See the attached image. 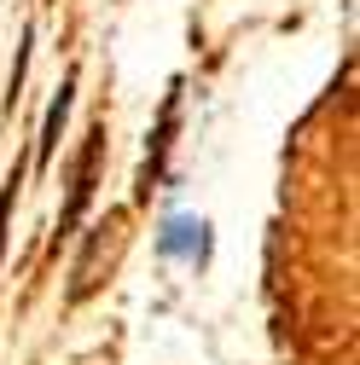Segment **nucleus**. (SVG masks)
Segmentation results:
<instances>
[{"mask_svg":"<svg viewBox=\"0 0 360 365\" xmlns=\"http://www.w3.org/2000/svg\"><path fill=\"white\" fill-rule=\"evenodd\" d=\"M99 157H105V122H94V133L81 140V157L70 168V197H64V220H59V238L76 232V220L87 215V203H94V186H99Z\"/></svg>","mask_w":360,"mask_h":365,"instance_id":"f257e3e1","label":"nucleus"},{"mask_svg":"<svg viewBox=\"0 0 360 365\" xmlns=\"http://www.w3.org/2000/svg\"><path fill=\"white\" fill-rule=\"evenodd\" d=\"M174 128H180V81L169 87V99H163V122H157V133H151V151H146V168H140V186H134V203H151L157 180H163V157H169V145H174Z\"/></svg>","mask_w":360,"mask_h":365,"instance_id":"f03ea898","label":"nucleus"},{"mask_svg":"<svg viewBox=\"0 0 360 365\" xmlns=\"http://www.w3.org/2000/svg\"><path fill=\"white\" fill-rule=\"evenodd\" d=\"M70 105H76V70L64 76L59 99H53V110H47V128H41V145H35V163H41V168L53 163V145H59V133H64V122H70Z\"/></svg>","mask_w":360,"mask_h":365,"instance_id":"7ed1b4c3","label":"nucleus"},{"mask_svg":"<svg viewBox=\"0 0 360 365\" xmlns=\"http://www.w3.org/2000/svg\"><path fill=\"white\" fill-rule=\"evenodd\" d=\"M204 232H209L204 220H169V232H163V250H192V255L204 261Z\"/></svg>","mask_w":360,"mask_h":365,"instance_id":"20e7f679","label":"nucleus"},{"mask_svg":"<svg viewBox=\"0 0 360 365\" xmlns=\"http://www.w3.org/2000/svg\"><path fill=\"white\" fill-rule=\"evenodd\" d=\"M12 203H18V180L0 192V255H6V220H12Z\"/></svg>","mask_w":360,"mask_h":365,"instance_id":"39448f33","label":"nucleus"}]
</instances>
